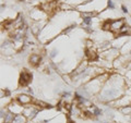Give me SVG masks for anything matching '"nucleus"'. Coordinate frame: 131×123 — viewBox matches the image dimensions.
<instances>
[{
    "instance_id": "nucleus-1",
    "label": "nucleus",
    "mask_w": 131,
    "mask_h": 123,
    "mask_svg": "<svg viewBox=\"0 0 131 123\" xmlns=\"http://www.w3.org/2000/svg\"><path fill=\"white\" fill-rule=\"evenodd\" d=\"M127 85L124 77L119 74H112L98 94V100L102 102H113L125 95Z\"/></svg>"
},
{
    "instance_id": "nucleus-2",
    "label": "nucleus",
    "mask_w": 131,
    "mask_h": 123,
    "mask_svg": "<svg viewBox=\"0 0 131 123\" xmlns=\"http://www.w3.org/2000/svg\"><path fill=\"white\" fill-rule=\"evenodd\" d=\"M109 74L107 73H102V74L93 77L92 80H90L86 84H84V87L88 89V92L91 95H95V94H100L101 91L103 89L105 83L109 79Z\"/></svg>"
},
{
    "instance_id": "nucleus-3",
    "label": "nucleus",
    "mask_w": 131,
    "mask_h": 123,
    "mask_svg": "<svg viewBox=\"0 0 131 123\" xmlns=\"http://www.w3.org/2000/svg\"><path fill=\"white\" fill-rule=\"evenodd\" d=\"M39 111H40V109L37 107V106H35L34 104H32V105H28V106H25V107H24L23 116L25 117L27 120L33 121L34 119L37 118Z\"/></svg>"
},
{
    "instance_id": "nucleus-4",
    "label": "nucleus",
    "mask_w": 131,
    "mask_h": 123,
    "mask_svg": "<svg viewBox=\"0 0 131 123\" xmlns=\"http://www.w3.org/2000/svg\"><path fill=\"white\" fill-rule=\"evenodd\" d=\"M112 104H114L118 108L129 107V106H131V92H129L128 94H127V92H126L125 95H122L120 98H118L117 100L113 101Z\"/></svg>"
},
{
    "instance_id": "nucleus-5",
    "label": "nucleus",
    "mask_w": 131,
    "mask_h": 123,
    "mask_svg": "<svg viewBox=\"0 0 131 123\" xmlns=\"http://www.w3.org/2000/svg\"><path fill=\"white\" fill-rule=\"evenodd\" d=\"M119 56H120L119 49L114 48V47H110L107 50L103 51V54H102V57H103L106 61H109V62L110 61H115Z\"/></svg>"
},
{
    "instance_id": "nucleus-6",
    "label": "nucleus",
    "mask_w": 131,
    "mask_h": 123,
    "mask_svg": "<svg viewBox=\"0 0 131 123\" xmlns=\"http://www.w3.org/2000/svg\"><path fill=\"white\" fill-rule=\"evenodd\" d=\"M8 110L10 112H12L14 116H19V114H23V110H24V106H22L18 100H13L8 105Z\"/></svg>"
},
{
    "instance_id": "nucleus-7",
    "label": "nucleus",
    "mask_w": 131,
    "mask_h": 123,
    "mask_svg": "<svg viewBox=\"0 0 131 123\" xmlns=\"http://www.w3.org/2000/svg\"><path fill=\"white\" fill-rule=\"evenodd\" d=\"M30 15H31V18L34 20L35 22H42V21H44V20H46V18L48 16V14L45 12L42 8H37V9H34L33 10L31 13H30Z\"/></svg>"
},
{
    "instance_id": "nucleus-8",
    "label": "nucleus",
    "mask_w": 131,
    "mask_h": 123,
    "mask_svg": "<svg viewBox=\"0 0 131 123\" xmlns=\"http://www.w3.org/2000/svg\"><path fill=\"white\" fill-rule=\"evenodd\" d=\"M125 20L124 19H116V20H112L110 21V32L114 34H119V32L121 31V28L125 25Z\"/></svg>"
},
{
    "instance_id": "nucleus-9",
    "label": "nucleus",
    "mask_w": 131,
    "mask_h": 123,
    "mask_svg": "<svg viewBox=\"0 0 131 123\" xmlns=\"http://www.w3.org/2000/svg\"><path fill=\"white\" fill-rule=\"evenodd\" d=\"M32 81V74L30 72L27 71H22L21 74H20V77H19V84L20 86H22V87H25V86H27L28 84L31 83Z\"/></svg>"
},
{
    "instance_id": "nucleus-10",
    "label": "nucleus",
    "mask_w": 131,
    "mask_h": 123,
    "mask_svg": "<svg viewBox=\"0 0 131 123\" xmlns=\"http://www.w3.org/2000/svg\"><path fill=\"white\" fill-rule=\"evenodd\" d=\"M16 100H18L22 106H28L33 104V97H31L30 95H26V94H20V95L16 97Z\"/></svg>"
},
{
    "instance_id": "nucleus-11",
    "label": "nucleus",
    "mask_w": 131,
    "mask_h": 123,
    "mask_svg": "<svg viewBox=\"0 0 131 123\" xmlns=\"http://www.w3.org/2000/svg\"><path fill=\"white\" fill-rule=\"evenodd\" d=\"M85 57H86L88 61H96L98 59L97 52L94 50L93 48H86L85 49Z\"/></svg>"
},
{
    "instance_id": "nucleus-12",
    "label": "nucleus",
    "mask_w": 131,
    "mask_h": 123,
    "mask_svg": "<svg viewBox=\"0 0 131 123\" xmlns=\"http://www.w3.org/2000/svg\"><path fill=\"white\" fill-rule=\"evenodd\" d=\"M28 61H30L31 65H33V67H37V65L40 63V61H42V57H40L38 54H33L30 56Z\"/></svg>"
},
{
    "instance_id": "nucleus-13",
    "label": "nucleus",
    "mask_w": 131,
    "mask_h": 123,
    "mask_svg": "<svg viewBox=\"0 0 131 123\" xmlns=\"http://www.w3.org/2000/svg\"><path fill=\"white\" fill-rule=\"evenodd\" d=\"M47 123H67V118L63 114H57L55 118L49 120Z\"/></svg>"
},
{
    "instance_id": "nucleus-14",
    "label": "nucleus",
    "mask_w": 131,
    "mask_h": 123,
    "mask_svg": "<svg viewBox=\"0 0 131 123\" xmlns=\"http://www.w3.org/2000/svg\"><path fill=\"white\" fill-rule=\"evenodd\" d=\"M118 36H125V37H128V36H131V27L129 25L125 24L124 27L121 28V31L119 32Z\"/></svg>"
},
{
    "instance_id": "nucleus-15",
    "label": "nucleus",
    "mask_w": 131,
    "mask_h": 123,
    "mask_svg": "<svg viewBox=\"0 0 131 123\" xmlns=\"http://www.w3.org/2000/svg\"><path fill=\"white\" fill-rule=\"evenodd\" d=\"M91 111H92L94 117H101L102 114L104 113V111L101 108H98L97 106H93V105H92V107H91Z\"/></svg>"
},
{
    "instance_id": "nucleus-16",
    "label": "nucleus",
    "mask_w": 131,
    "mask_h": 123,
    "mask_svg": "<svg viewBox=\"0 0 131 123\" xmlns=\"http://www.w3.org/2000/svg\"><path fill=\"white\" fill-rule=\"evenodd\" d=\"M28 120L23 116V114H19V116H15L13 121H12V123H26Z\"/></svg>"
},
{
    "instance_id": "nucleus-17",
    "label": "nucleus",
    "mask_w": 131,
    "mask_h": 123,
    "mask_svg": "<svg viewBox=\"0 0 131 123\" xmlns=\"http://www.w3.org/2000/svg\"><path fill=\"white\" fill-rule=\"evenodd\" d=\"M14 114L10 112V111H8V113L6 114V117L3 118V120L2 122H5V123H12V121H13V119H14Z\"/></svg>"
},
{
    "instance_id": "nucleus-18",
    "label": "nucleus",
    "mask_w": 131,
    "mask_h": 123,
    "mask_svg": "<svg viewBox=\"0 0 131 123\" xmlns=\"http://www.w3.org/2000/svg\"><path fill=\"white\" fill-rule=\"evenodd\" d=\"M110 21L112 20H105L102 24V28H103L104 31H110Z\"/></svg>"
},
{
    "instance_id": "nucleus-19",
    "label": "nucleus",
    "mask_w": 131,
    "mask_h": 123,
    "mask_svg": "<svg viewBox=\"0 0 131 123\" xmlns=\"http://www.w3.org/2000/svg\"><path fill=\"white\" fill-rule=\"evenodd\" d=\"M104 113L106 114V118H108V119H113V117H114L113 110L110 109V108H106L105 111H104Z\"/></svg>"
},
{
    "instance_id": "nucleus-20",
    "label": "nucleus",
    "mask_w": 131,
    "mask_h": 123,
    "mask_svg": "<svg viewBox=\"0 0 131 123\" xmlns=\"http://www.w3.org/2000/svg\"><path fill=\"white\" fill-rule=\"evenodd\" d=\"M57 55H58V50H57V49H52V50L49 52V58H50V59H54Z\"/></svg>"
},
{
    "instance_id": "nucleus-21",
    "label": "nucleus",
    "mask_w": 131,
    "mask_h": 123,
    "mask_svg": "<svg viewBox=\"0 0 131 123\" xmlns=\"http://www.w3.org/2000/svg\"><path fill=\"white\" fill-rule=\"evenodd\" d=\"M121 10H122V12H124V13H128V9H127V7L121 6Z\"/></svg>"
},
{
    "instance_id": "nucleus-22",
    "label": "nucleus",
    "mask_w": 131,
    "mask_h": 123,
    "mask_svg": "<svg viewBox=\"0 0 131 123\" xmlns=\"http://www.w3.org/2000/svg\"><path fill=\"white\" fill-rule=\"evenodd\" d=\"M27 93H28V94H31V95H34V92H33V89H32L31 87H28V88H27Z\"/></svg>"
},
{
    "instance_id": "nucleus-23",
    "label": "nucleus",
    "mask_w": 131,
    "mask_h": 123,
    "mask_svg": "<svg viewBox=\"0 0 131 123\" xmlns=\"http://www.w3.org/2000/svg\"><path fill=\"white\" fill-rule=\"evenodd\" d=\"M48 1H51V0H38V2H39V3H42V5H43V3L48 2Z\"/></svg>"
},
{
    "instance_id": "nucleus-24",
    "label": "nucleus",
    "mask_w": 131,
    "mask_h": 123,
    "mask_svg": "<svg viewBox=\"0 0 131 123\" xmlns=\"http://www.w3.org/2000/svg\"><path fill=\"white\" fill-rule=\"evenodd\" d=\"M127 76H128V79H129V80L131 81V71H130V72L128 73V74H127Z\"/></svg>"
},
{
    "instance_id": "nucleus-25",
    "label": "nucleus",
    "mask_w": 131,
    "mask_h": 123,
    "mask_svg": "<svg viewBox=\"0 0 131 123\" xmlns=\"http://www.w3.org/2000/svg\"><path fill=\"white\" fill-rule=\"evenodd\" d=\"M26 123H35V122H34V121H30V120H28Z\"/></svg>"
},
{
    "instance_id": "nucleus-26",
    "label": "nucleus",
    "mask_w": 131,
    "mask_h": 123,
    "mask_svg": "<svg viewBox=\"0 0 131 123\" xmlns=\"http://www.w3.org/2000/svg\"><path fill=\"white\" fill-rule=\"evenodd\" d=\"M58 1H60V2H63V1H66V0H58Z\"/></svg>"
},
{
    "instance_id": "nucleus-27",
    "label": "nucleus",
    "mask_w": 131,
    "mask_h": 123,
    "mask_svg": "<svg viewBox=\"0 0 131 123\" xmlns=\"http://www.w3.org/2000/svg\"><path fill=\"white\" fill-rule=\"evenodd\" d=\"M129 55H130V56H131V50H130V51H129Z\"/></svg>"
},
{
    "instance_id": "nucleus-28",
    "label": "nucleus",
    "mask_w": 131,
    "mask_h": 123,
    "mask_svg": "<svg viewBox=\"0 0 131 123\" xmlns=\"http://www.w3.org/2000/svg\"><path fill=\"white\" fill-rule=\"evenodd\" d=\"M104 123H107V122H104Z\"/></svg>"
},
{
    "instance_id": "nucleus-29",
    "label": "nucleus",
    "mask_w": 131,
    "mask_h": 123,
    "mask_svg": "<svg viewBox=\"0 0 131 123\" xmlns=\"http://www.w3.org/2000/svg\"><path fill=\"white\" fill-rule=\"evenodd\" d=\"M2 123H5V122H2Z\"/></svg>"
},
{
    "instance_id": "nucleus-30",
    "label": "nucleus",
    "mask_w": 131,
    "mask_h": 123,
    "mask_svg": "<svg viewBox=\"0 0 131 123\" xmlns=\"http://www.w3.org/2000/svg\"><path fill=\"white\" fill-rule=\"evenodd\" d=\"M70 123H72V122H70Z\"/></svg>"
}]
</instances>
